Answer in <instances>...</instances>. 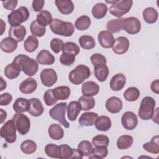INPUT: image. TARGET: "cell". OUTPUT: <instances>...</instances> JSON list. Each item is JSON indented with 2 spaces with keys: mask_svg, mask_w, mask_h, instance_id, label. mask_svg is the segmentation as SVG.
Masks as SVG:
<instances>
[{
  "mask_svg": "<svg viewBox=\"0 0 159 159\" xmlns=\"http://www.w3.org/2000/svg\"><path fill=\"white\" fill-rule=\"evenodd\" d=\"M12 62L25 75L29 76H34L39 69L38 62L35 60L24 54H20L16 56Z\"/></svg>",
  "mask_w": 159,
  "mask_h": 159,
  "instance_id": "1",
  "label": "cell"
},
{
  "mask_svg": "<svg viewBox=\"0 0 159 159\" xmlns=\"http://www.w3.org/2000/svg\"><path fill=\"white\" fill-rule=\"evenodd\" d=\"M49 25L53 33L61 36L70 37L75 31L74 25L71 22L58 19H53Z\"/></svg>",
  "mask_w": 159,
  "mask_h": 159,
  "instance_id": "2",
  "label": "cell"
},
{
  "mask_svg": "<svg viewBox=\"0 0 159 159\" xmlns=\"http://www.w3.org/2000/svg\"><path fill=\"white\" fill-rule=\"evenodd\" d=\"M106 2L107 3L111 4L109 9V12L112 16L119 18L129 12L133 4V1L132 0L106 1Z\"/></svg>",
  "mask_w": 159,
  "mask_h": 159,
  "instance_id": "3",
  "label": "cell"
},
{
  "mask_svg": "<svg viewBox=\"0 0 159 159\" xmlns=\"http://www.w3.org/2000/svg\"><path fill=\"white\" fill-rule=\"evenodd\" d=\"M91 75V71L88 66L84 65H79L71 70L68 75L69 80L75 85L81 84Z\"/></svg>",
  "mask_w": 159,
  "mask_h": 159,
  "instance_id": "4",
  "label": "cell"
},
{
  "mask_svg": "<svg viewBox=\"0 0 159 159\" xmlns=\"http://www.w3.org/2000/svg\"><path fill=\"white\" fill-rule=\"evenodd\" d=\"M155 105L156 102L153 98L150 96L143 98L138 111L139 117L145 120L150 119L153 114Z\"/></svg>",
  "mask_w": 159,
  "mask_h": 159,
  "instance_id": "5",
  "label": "cell"
},
{
  "mask_svg": "<svg viewBox=\"0 0 159 159\" xmlns=\"http://www.w3.org/2000/svg\"><path fill=\"white\" fill-rule=\"evenodd\" d=\"M30 14L28 9L24 6H20L17 9L14 10L7 16L8 23L11 27L20 25V24L27 21Z\"/></svg>",
  "mask_w": 159,
  "mask_h": 159,
  "instance_id": "6",
  "label": "cell"
},
{
  "mask_svg": "<svg viewBox=\"0 0 159 159\" xmlns=\"http://www.w3.org/2000/svg\"><path fill=\"white\" fill-rule=\"evenodd\" d=\"M67 109L66 102H60L55 105L50 111L49 115L54 120H57L65 128L70 127L69 122L65 119V112Z\"/></svg>",
  "mask_w": 159,
  "mask_h": 159,
  "instance_id": "7",
  "label": "cell"
},
{
  "mask_svg": "<svg viewBox=\"0 0 159 159\" xmlns=\"http://www.w3.org/2000/svg\"><path fill=\"white\" fill-rule=\"evenodd\" d=\"M16 127L12 119L7 120L1 129V136L7 143H13L16 140Z\"/></svg>",
  "mask_w": 159,
  "mask_h": 159,
  "instance_id": "8",
  "label": "cell"
},
{
  "mask_svg": "<svg viewBox=\"0 0 159 159\" xmlns=\"http://www.w3.org/2000/svg\"><path fill=\"white\" fill-rule=\"evenodd\" d=\"M12 119L14 122L17 130L20 135L27 134L30 127V121L29 117L22 113H17L14 115Z\"/></svg>",
  "mask_w": 159,
  "mask_h": 159,
  "instance_id": "9",
  "label": "cell"
},
{
  "mask_svg": "<svg viewBox=\"0 0 159 159\" xmlns=\"http://www.w3.org/2000/svg\"><path fill=\"white\" fill-rule=\"evenodd\" d=\"M122 29L130 35L138 34L141 29L140 21L135 17L124 18L122 21Z\"/></svg>",
  "mask_w": 159,
  "mask_h": 159,
  "instance_id": "10",
  "label": "cell"
},
{
  "mask_svg": "<svg viewBox=\"0 0 159 159\" xmlns=\"http://www.w3.org/2000/svg\"><path fill=\"white\" fill-rule=\"evenodd\" d=\"M57 74L53 68L43 69L40 73L41 81L47 87L52 86L57 81Z\"/></svg>",
  "mask_w": 159,
  "mask_h": 159,
  "instance_id": "11",
  "label": "cell"
},
{
  "mask_svg": "<svg viewBox=\"0 0 159 159\" xmlns=\"http://www.w3.org/2000/svg\"><path fill=\"white\" fill-rule=\"evenodd\" d=\"M121 124L124 129L129 130H133L138 124L137 116L132 111H127L121 117Z\"/></svg>",
  "mask_w": 159,
  "mask_h": 159,
  "instance_id": "12",
  "label": "cell"
},
{
  "mask_svg": "<svg viewBox=\"0 0 159 159\" xmlns=\"http://www.w3.org/2000/svg\"><path fill=\"white\" fill-rule=\"evenodd\" d=\"M129 40L125 37L120 36L115 39L114 45L112 47V51L118 55L126 53L129 48Z\"/></svg>",
  "mask_w": 159,
  "mask_h": 159,
  "instance_id": "13",
  "label": "cell"
},
{
  "mask_svg": "<svg viewBox=\"0 0 159 159\" xmlns=\"http://www.w3.org/2000/svg\"><path fill=\"white\" fill-rule=\"evenodd\" d=\"M98 39L100 45L104 48L112 47L115 39L112 34L107 30H102L98 35Z\"/></svg>",
  "mask_w": 159,
  "mask_h": 159,
  "instance_id": "14",
  "label": "cell"
},
{
  "mask_svg": "<svg viewBox=\"0 0 159 159\" xmlns=\"http://www.w3.org/2000/svg\"><path fill=\"white\" fill-rule=\"evenodd\" d=\"M106 108L107 111L112 114L118 113L122 108V102L120 98L112 96L106 101Z\"/></svg>",
  "mask_w": 159,
  "mask_h": 159,
  "instance_id": "15",
  "label": "cell"
},
{
  "mask_svg": "<svg viewBox=\"0 0 159 159\" xmlns=\"http://www.w3.org/2000/svg\"><path fill=\"white\" fill-rule=\"evenodd\" d=\"M126 78L122 73H117L112 76L110 81V88L112 91H118L121 90L125 86Z\"/></svg>",
  "mask_w": 159,
  "mask_h": 159,
  "instance_id": "16",
  "label": "cell"
},
{
  "mask_svg": "<svg viewBox=\"0 0 159 159\" xmlns=\"http://www.w3.org/2000/svg\"><path fill=\"white\" fill-rule=\"evenodd\" d=\"M37 88V81L32 78H27L19 85V90L23 94H30L34 92Z\"/></svg>",
  "mask_w": 159,
  "mask_h": 159,
  "instance_id": "17",
  "label": "cell"
},
{
  "mask_svg": "<svg viewBox=\"0 0 159 159\" xmlns=\"http://www.w3.org/2000/svg\"><path fill=\"white\" fill-rule=\"evenodd\" d=\"M27 30L24 26L20 25L16 27H11L9 30V36L17 42L23 41L26 35Z\"/></svg>",
  "mask_w": 159,
  "mask_h": 159,
  "instance_id": "18",
  "label": "cell"
},
{
  "mask_svg": "<svg viewBox=\"0 0 159 159\" xmlns=\"http://www.w3.org/2000/svg\"><path fill=\"white\" fill-rule=\"evenodd\" d=\"M36 60L40 65H50L53 64L55 58L49 51L47 50H42L37 54Z\"/></svg>",
  "mask_w": 159,
  "mask_h": 159,
  "instance_id": "19",
  "label": "cell"
},
{
  "mask_svg": "<svg viewBox=\"0 0 159 159\" xmlns=\"http://www.w3.org/2000/svg\"><path fill=\"white\" fill-rule=\"evenodd\" d=\"M99 91V85L92 81H88L84 83L81 87V91L83 95L88 96H93L96 95Z\"/></svg>",
  "mask_w": 159,
  "mask_h": 159,
  "instance_id": "20",
  "label": "cell"
},
{
  "mask_svg": "<svg viewBox=\"0 0 159 159\" xmlns=\"http://www.w3.org/2000/svg\"><path fill=\"white\" fill-rule=\"evenodd\" d=\"M98 117V114L93 112H87L83 113L80 116L78 122L81 126H92Z\"/></svg>",
  "mask_w": 159,
  "mask_h": 159,
  "instance_id": "21",
  "label": "cell"
},
{
  "mask_svg": "<svg viewBox=\"0 0 159 159\" xmlns=\"http://www.w3.org/2000/svg\"><path fill=\"white\" fill-rule=\"evenodd\" d=\"M55 4L58 11L64 15L70 14L74 10V4L70 0H55Z\"/></svg>",
  "mask_w": 159,
  "mask_h": 159,
  "instance_id": "22",
  "label": "cell"
},
{
  "mask_svg": "<svg viewBox=\"0 0 159 159\" xmlns=\"http://www.w3.org/2000/svg\"><path fill=\"white\" fill-rule=\"evenodd\" d=\"M81 110V106L78 101H71L67 107V116L70 120L74 121L76 119Z\"/></svg>",
  "mask_w": 159,
  "mask_h": 159,
  "instance_id": "23",
  "label": "cell"
},
{
  "mask_svg": "<svg viewBox=\"0 0 159 159\" xmlns=\"http://www.w3.org/2000/svg\"><path fill=\"white\" fill-rule=\"evenodd\" d=\"M29 101L30 107L28 112L34 117L41 116L44 111V108L41 101L37 98H32Z\"/></svg>",
  "mask_w": 159,
  "mask_h": 159,
  "instance_id": "24",
  "label": "cell"
},
{
  "mask_svg": "<svg viewBox=\"0 0 159 159\" xmlns=\"http://www.w3.org/2000/svg\"><path fill=\"white\" fill-rule=\"evenodd\" d=\"M30 107V101L24 98H17L13 104V109L17 113H22L29 111Z\"/></svg>",
  "mask_w": 159,
  "mask_h": 159,
  "instance_id": "25",
  "label": "cell"
},
{
  "mask_svg": "<svg viewBox=\"0 0 159 159\" xmlns=\"http://www.w3.org/2000/svg\"><path fill=\"white\" fill-rule=\"evenodd\" d=\"M1 49L5 53H12L17 47V42L14 39L8 37L3 39L0 43Z\"/></svg>",
  "mask_w": 159,
  "mask_h": 159,
  "instance_id": "26",
  "label": "cell"
},
{
  "mask_svg": "<svg viewBox=\"0 0 159 159\" xmlns=\"http://www.w3.org/2000/svg\"><path fill=\"white\" fill-rule=\"evenodd\" d=\"M52 92L55 98L58 101L68 99L70 95L71 91L68 86H61L52 89Z\"/></svg>",
  "mask_w": 159,
  "mask_h": 159,
  "instance_id": "27",
  "label": "cell"
},
{
  "mask_svg": "<svg viewBox=\"0 0 159 159\" xmlns=\"http://www.w3.org/2000/svg\"><path fill=\"white\" fill-rule=\"evenodd\" d=\"M109 73V68L106 65H99L94 67V76L100 82H103L106 80Z\"/></svg>",
  "mask_w": 159,
  "mask_h": 159,
  "instance_id": "28",
  "label": "cell"
},
{
  "mask_svg": "<svg viewBox=\"0 0 159 159\" xmlns=\"http://www.w3.org/2000/svg\"><path fill=\"white\" fill-rule=\"evenodd\" d=\"M94 125L98 130L106 132L111 128V120L106 116H101L98 117Z\"/></svg>",
  "mask_w": 159,
  "mask_h": 159,
  "instance_id": "29",
  "label": "cell"
},
{
  "mask_svg": "<svg viewBox=\"0 0 159 159\" xmlns=\"http://www.w3.org/2000/svg\"><path fill=\"white\" fill-rule=\"evenodd\" d=\"M50 137L55 140L61 139L64 135V131L62 127L57 124H51L48 129Z\"/></svg>",
  "mask_w": 159,
  "mask_h": 159,
  "instance_id": "30",
  "label": "cell"
},
{
  "mask_svg": "<svg viewBox=\"0 0 159 159\" xmlns=\"http://www.w3.org/2000/svg\"><path fill=\"white\" fill-rule=\"evenodd\" d=\"M142 16L144 20L147 23L153 24L157 20L158 14L155 9L152 7H148L143 11Z\"/></svg>",
  "mask_w": 159,
  "mask_h": 159,
  "instance_id": "31",
  "label": "cell"
},
{
  "mask_svg": "<svg viewBox=\"0 0 159 159\" xmlns=\"http://www.w3.org/2000/svg\"><path fill=\"white\" fill-rule=\"evenodd\" d=\"M107 5L102 2H99L96 4L92 8V15L93 16L98 19H102L106 15L107 12Z\"/></svg>",
  "mask_w": 159,
  "mask_h": 159,
  "instance_id": "32",
  "label": "cell"
},
{
  "mask_svg": "<svg viewBox=\"0 0 159 159\" xmlns=\"http://www.w3.org/2000/svg\"><path fill=\"white\" fill-rule=\"evenodd\" d=\"M158 135L154 136L152 138L150 142L145 143L143 145V148L147 152L153 153L158 154L159 153V143H158Z\"/></svg>",
  "mask_w": 159,
  "mask_h": 159,
  "instance_id": "33",
  "label": "cell"
},
{
  "mask_svg": "<svg viewBox=\"0 0 159 159\" xmlns=\"http://www.w3.org/2000/svg\"><path fill=\"white\" fill-rule=\"evenodd\" d=\"M20 68L13 62L8 64L4 68V75L9 79L12 80L19 76L20 73Z\"/></svg>",
  "mask_w": 159,
  "mask_h": 159,
  "instance_id": "34",
  "label": "cell"
},
{
  "mask_svg": "<svg viewBox=\"0 0 159 159\" xmlns=\"http://www.w3.org/2000/svg\"><path fill=\"white\" fill-rule=\"evenodd\" d=\"M124 18L109 20L106 24L107 31L111 33H117L122 29V21Z\"/></svg>",
  "mask_w": 159,
  "mask_h": 159,
  "instance_id": "35",
  "label": "cell"
},
{
  "mask_svg": "<svg viewBox=\"0 0 159 159\" xmlns=\"http://www.w3.org/2000/svg\"><path fill=\"white\" fill-rule=\"evenodd\" d=\"M79 43L81 48L85 50H91L95 47L96 43L94 38L88 35H84L79 38Z\"/></svg>",
  "mask_w": 159,
  "mask_h": 159,
  "instance_id": "36",
  "label": "cell"
},
{
  "mask_svg": "<svg viewBox=\"0 0 159 159\" xmlns=\"http://www.w3.org/2000/svg\"><path fill=\"white\" fill-rule=\"evenodd\" d=\"M39 47V40L35 35H30L24 42V48L27 52H34Z\"/></svg>",
  "mask_w": 159,
  "mask_h": 159,
  "instance_id": "37",
  "label": "cell"
},
{
  "mask_svg": "<svg viewBox=\"0 0 159 159\" xmlns=\"http://www.w3.org/2000/svg\"><path fill=\"white\" fill-rule=\"evenodd\" d=\"M78 102L80 103L83 111H89L95 106V100L93 96L83 95L78 99Z\"/></svg>",
  "mask_w": 159,
  "mask_h": 159,
  "instance_id": "38",
  "label": "cell"
},
{
  "mask_svg": "<svg viewBox=\"0 0 159 159\" xmlns=\"http://www.w3.org/2000/svg\"><path fill=\"white\" fill-rule=\"evenodd\" d=\"M133 143V137L129 135H123L117 140V147L120 150H125L130 148Z\"/></svg>",
  "mask_w": 159,
  "mask_h": 159,
  "instance_id": "39",
  "label": "cell"
},
{
  "mask_svg": "<svg viewBox=\"0 0 159 159\" xmlns=\"http://www.w3.org/2000/svg\"><path fill=\"white\" fill-rule=\"evenodd\" d=\"M46 155L51 158H61V149L60 146L53 143L47 144L45 147Z\"/></svg>",
  "mask_w": 159,
  "mask_h": 159,
  "instance_id": "40",
  "label": "cell"
},
{
  "mask_svg": "<svg viewBox=\"0 0 159 159\" xmlns=\"http://www.w3.org/2000/svg\"><path fill=\"white\" fill-rule=\"evenodd\" d=\"M36 20L40 25L43 27L50 25L52 20V14L46 10L42 11L37 15Z\"/></svg>",
  "mask_w": 159,
  "mask_h": 159,
  "instance_id": "41",
  "label": "cell"
},
{
  "mask_svg": "<svg viewBox=\"0 0 159 159\" xmlns=\"http://www.w3.org/2000/svg\"><path fill=\"white\" fill-rule=\"evenodd\" d=\"M78 149L83 157H90L93 154V147L88 140H83L80 142L78 145Z\"/></svg>",
  "mask_w": 159,
  "mask_h": 159,
  "instance_id": "42",
  "label": "cell"
},
{
  "mask_svg": "<svg viewBox=\"0 0 159 159\" xmlns=\"http://www.w3.org/2000/svg\"><path fill=\"white\" fill-rule=\"evenodd\" d=\"M91 25V19L88 16H81L75 21V25L79 30H85L88 29Z\"/></svg>",
  "mask_w": 159,
  "mask_h": 159,
  "instance_id": "43",
  "label": "cell"
},
{
  "mask_svg": "<svg viewBox=\"0 0 159 159\" xmlns=\"http://www.w3.org/2000/svg\"><path fill=\"white\" fill-rule=\"evenodd\" d=\"M21 151L25 154H32L37 150V144L31 140H26L22 142L20 145Z\"/></svg>",
  "mask_w": 159,
  "mask_h": 159,
  "instance_id": "44",
  "label": "cell"
},
{
  "mask_svg": "<svg viewBox=\"0 0 159 159\" xmlns=\"http://www.w3.org/2000/svg\"><path fill=\"white\" fill-rule=\"evenodd\" d=\"M140 96V91L136 87H130L124 93V98L127 101L133 102L136 101Z\"/></svg>",
  "mask_w": 159,
  "mask_h": 159,
  "instance_id": "45",
  "label": "cell"
},
{
  "mask_svg": "<svg viewBox=\"0 0 159 159\" xmlns=\"http://www.w3.org/2000/svg\"><path fill=\"white\" fill-rule=\"evenodd\" d=\"M30 29L31 33L35 37H41L43 36L46 32V28L41 25H40L36 20H33L30 25Z\"/></svg>",
  "mask_w": 159,
  "mask_h": 159,
  "instance_id": "46",
  "label": "cell"
},
{
  "mask_svg": "<svg viewBox=\"0 0 159 159\" xmlns=\"http://www.w3.org/2000/svg\"><path fill=\"white\" fill-rule=\"evenodd\" d=\"M80 51V47L74 42H68L64 43L62 52L63 53H69L76 56Z\"/></svg>",
  "mask_w": 159,
  "mask_h": 159,
  "instance_id": "47",
  "label": "cell"
},
{
  "mask_svg": "<svg viewBox=\"0 0 159 159\" xmlns=\"http://www.w3.org/2000/svg\"><path fill=\"white\" fill-rule=\"evenodd\" d=\"M107 154H108V150L107 148V147H105V146L95 147V148H93V154H92L93 156H90L89 158L102 159L106 157Z\"/></svg>",
  "mask_w": 159,
  "mask_h": 159,
  "instance_id": "48",
  "label": "cell"
},
{
  "mask_svg": "<svg viewBox=\"0 0 159 159\" xmlns=\"http://www.w3.org/2000/svg\"><path fill=\"white\" fill-rule=\"evenodd\" d=\"M92 143L94 147H107L109 144V139L108 137L105 135H98L93 138Z\"/></svg>",
  "mask_w": 159,
  "mask_h": 159,
  "instance_id": "49",
  "label": "cell"
},
{
  "mask_svg": "<svg viewBox=\"0 0 159 159\" xmlns=\"http://www.w3.org/2000/svg\"><path fill=\"white\" fill-rule=\"evenodd\" d=\"M64 43L63 41L58 38H54L50 41V48L51 50L55 53H58L62 50Z\"/></svg>",
  "mask_w": 159,
  "mask_h": 159,
  "instance_id": "50",
  "label": "cell"
},
{
  "mask_svg": "<svg viewBox=\"0 0 159 159\" xmlns=\"http://www.w3.org/2000/svg\"><path fill=\"white\" fill-rule=\"evenodd\" d=\"M75 61V56L69 53H63L60 57V63L65 66L72 65Z\"/></svg>",
  "mask_w": 159,
  "mask_h": 159,
  "instance_id": "51",
  "label": "cell"
},
{
  "mask_svg": "<svg viewBox=\"0 0 159 159\" xmlns=\"http://www.w3.org/2000/svg\"><path fill=\"white\" fill-rule=\"evenodd\" d=\"M90 60L91 63L94 66L99 65H106V57L101 53H94L90 57Z\"/></svg>",
  "mask_w": 159,
  "mask_h": 159,
  "instance_id": "52",
  "label": "cell"
},
{
  "mask_svg": "<svg viewBox=\"0 0 159 159\" xmlns=\"http://www.w3.org/2000/svg\"><path fill=\"white\" fill-rule=\"evenodd\" d=\"M43 99L45 104L48 106H51L57 102V100L53 96L52 89H48L43 94Z\"/></svg>",
  "mask_w": 159,
  "mask_h": 159,
  "instance_id": "53",
  "label": "cell"
},
{
  "mask_svg": "<svg viewBox=\"0 0 159 159\" xmlns=\"http://www.w3.org/2000/svg\"><path fill=\"white\" fill-rule=\"evenodd\" d=\"M61 149V158L60 159H68L70 158L72 155L73 148L66 144H63L60 145Z\"/></svg>",
  "mask_w": 159,
  "mask_h": 159,
  "instance_id": "54",
  "label": "cell"
},
{
  "mask_svg": "<svg viewBox=\"0 0 159 159\" xmlns=\"http://www.w3.org/2000/svg\"><path fill=\"white\" fill-rule=\"evenodd\" d=\"M12 100V96L8 93H5L0 96V105L7 106Z\"/></svg>",
  "mask_w": 159,
  "mask_h": 159,
  "instance_id": "55",
  "label": "cell"
},
{
  "mask_svg": "<svg viewBox=\"0 0 159 159\" xmlns=\"http://www.w3.org/2000/svg\"><path fill=\"white\" fill-rule=\"evenodd\" d=\"M3 7L9 11H12L16 8L17 5L18 1L17 0H9V1H4L2 2Z\"/></svg>",
  "mask_w": 159,
  "mask_h": 159,
  "instance_id": "56",
  "label": "cell"
},
{
  "mask_svg": "<svg viewBox=\"0 0 159 159\" xmlns=\"http://www.w3.org/2000/svg\"><path fill=\"white\" fill-rule=\"evenodd\" d=\"M45 1L43 0H34L32 1V8L35 12L42 11V8L43 7Z\"/></svg>",
  "mask_w": 159,
  "mask_h": 159,
  "instance_id": "57",
  "label": "cell"
},
{
  "mask_svg": "<svg viewBox=\"0 0 159 159\" xmlns=\"http://www.w3.org/2000/svg\"><path fill=\"white\" fill-rule=\"evenodd\" d=\"M150 88H151V90L153 93H155L156 94L159 93V81H158V80H156L152 81V83H151Z\"/></svg>",
  "mask_w": 159,
  "mask_h": 159,
  "instance_id": "58",
  "label": "cell"
},
{
  "mask_svg": "<svg viewBox=\"0 0 159 159\" xmlns=\"http://www.w3.org/2000/svg\"><path fill=\"white\" fill-rule=\"evenodd\" d=\"M83 155L81 154V153L78 150V149L76 148H73V152L72 155L70 157V158H83Z\"/></svg>",
  "mask_w": 159,
  "mask_h": 159,
  "instance_id": "59",
  "label": "cell"
},
{
  "mask_svg": "<svg viewBox=\"0 0 159 159\" xmlns=\"http://www.w3.org/2000/svg\"><path fill=\"white\" fill-rule=\"evenodd\" d=\"M0 112H1V124H2L7 117V112L5 111H4L2 109H0Z\"/></svg>",
  "mask_w": 159,
  "mask_h": 159,
  "instance_id": "60",
  "label": "cell"
},
{
  "mask_svg": "<svg viewBox=\"0 0 159 159\" xmlns=\"http://www.w3.org/2000/svg\"><path fill=\"white\" fill-rule=\"evenodd\" d=\"M7 86V84H6V81H4L3 80V78L2 77H1V89H0V91H3Z\"/></svg>",
  "mask_w": 159,
  "mask_h": 159,
  "instance_id": "61",
  "label": "cell"
},
{
  "mask_svg": "<svg viewBox=\"0 0 159 159\" xmlns=\"http://www.w3.org/2000/svg\"><path fill=\"white\" fill-rule=\"evenodd\" d=\"M1 35H2L5 29H6V24L3 22L2 19H1Z\"/></svg>",
  "mask_w": 159,
  "mask_h": 159,
  "instance_id": "62",
  "label": "cell"
}]
</instances>
